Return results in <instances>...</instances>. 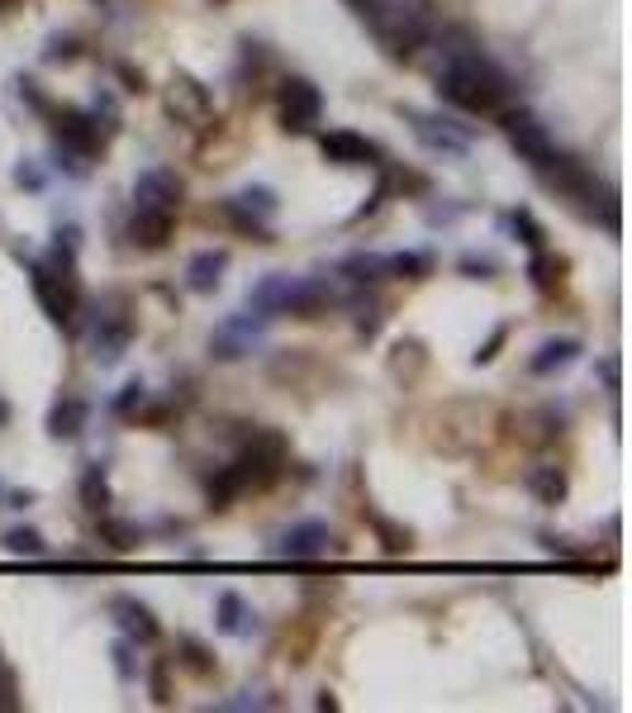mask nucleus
<instances>
[{
  "label": "nucleus",
  "mask_w": 632,
  "mask_h": 713,
  "mask_svg": "<svg viewBox=\"0 0 632 713\" xmlns=\"http://www.w3.org/2000/svg\"><path fill=\"white\" fill-rule=\"evenodd\" d=\"M428 43H438V91L452 100L456 110L471 114H499L509 105V77L490 63V53L481 48L462 29H433Z\"/></svg>",
  "instance_id": "obj_1"
},
{
  "label": "nucleus",
  "mask_w": 632,
  "mask_h": 713,
  "mask_svg": "<svg viewBox=\"0 0 632 713\" xmlns=\"http://www.w3.org/2000/svg\"><path fill=\"white\" fill-rule=\"evenodd\" d=\"M391 57H414L433 34V0H348Z\"/></svg>",
  "instance_id": "obj_2"
},
{
  "label": "nucleus",
  "mask_w": 632,
  "mask_h": 713,
  "mask_svg": "<svg viewBox=\"0 0 632 713\" xmlns=\"http://www.w3.org/2000/svg\"><path fill=\"white\" fill-rule=\"evenodd\" d=\"M281 456H285V442H281L276 433H252L248 448H242V452L234 456V462H228V466L219 471V480L210 485L214 509H224L234 495H242V490H252V485L271 480V476L281 471Z\"/></svg>",
  "instance_id": "obj_3"
},
{
  "label": "nucleus",
  "mask_w": 632,
  "mask_h": 713,
  "mask_svg": "<svg viewBox=\"0 0 632 713\" xmlns=\"http://www.w3.org/2000/svg\"><path fill=\"white\" fill-rule=\"evenodd\" d=\"M34 295L53 324H71V314L81 309V285H77L71 257L53 252L48 262H34Z\"/></svg>",
  "instance_id": "obj_4"
},
{
  "label": "nucleus",
  "mask_w": 632,
  "mask_h": 713,
  "mask_svg": "<svg viewBox=\"0 0 632 713\" xmlns=\"http://www.w3.org/2000/svg\"><path fill=\"white\" fill-rule=\"evenodd\" d=\"M128 338H134V319H128L124 299H100L91 314V328H86V348L100 366H114L128 352Z\"/></svg>",
  "instance_id": "obj_5"
},
{
  "label": "nucleus",
  "mask_w": 632,
  "mask_h": 713,
  "mask_svg": "<svg viewBox=\"0 0 632 713\" xmlns=\"http://www.w3.org/2000/svg\"><path fill=\"white\" fill-rule=\"evenodd\" d=\"M499 128H505V138L519 148L523 162H533L538 171H548L556 157H562L552 134H548V124H542L533 110H499Z\"/></svg>",
  "instance_id": "obj_6"
},
{
  "label": "nucleus",
  "mask_w": 632,
  "mask_h": 713,
  "mask_svg": "<svg viewBox=\"0 0 632 713\" xmlns=\"http://www.w3.org/2000/svg\"><path fill=\"white\" fill-rule=\"evenodd\" d=\"M319 114H324L319 86L305 81V77L281 81V91H276V120H281V128H291V134H305V128L319 124Z\"/></svg>",
  "instance_id": "obj_7"
},
{
  "label": "nucleus",
  "mask_w": 632,
  "mask_h": 713,
  "mask_svg": "<svg viewBox=\"0 0 632 713\" xmlns=\"http://www.w3.org/2000/svg\"><path fill=\"white\" fill-rule=\"evenodd\" d=\"M167 114L177 124H185V128H205L214 120V100H210V91L195 77L177 71V77L167 81Z\"/></svg>",
  "instance_id": "obj_8"
},
{
  "label": "nucleus",
  "mask_w": 632,
  "mask_h": 713,
  "mask_svg": "<svg viewBox=\"0 0 632 713\" xmlns=\"http://www.w3.org/2000/svg\"><path fill=\"white\" fill-rule=\"evenodd\" d=\"M134 210L177 219V214H181V177H177V171H162V167L143 171V177L134 181Z\"/></svg>",
  "instance_id": "obj_9"
},
{
  "label": "nucleus",
  "mask_w": 632,
  "mask_h": 713,
  "mask_svg": "<svg viewBox=\"0 0 632 713\" xmlns=\"http://www.w3.org/2000/svg\"><path fill=\"white\" fill-rule=\"evenodd\" d=\"M328 542H334V533H328V523L309 519V523H295L291 533H281L276 556H285V562H314V556H324V552H328Z\"/></svg>",
  "instance_id": "obj_10"
},
{
  "label": "nucleus",
  "mask_w": 632,
  "mask_h": 713,
  "mask_svg": "<svg viewBox=\"0 0 632 713\" xmlns=\"http://www.w3.org/2000/svg\"><path fill=\"white\" fill-rule=\"evenodd\" d=\"M414 134H419L428 148L442 152H466L471 148V128L456 120H428V114H414Z\"/></svg>",
  "instance_id": "obj_11"
},
{
  "label": "nucleus",
  "mask_w": 632,
  "mask_h": 713,
  "mask_svg": "<svg viewBox=\"0 0 632 713\" xmlns=\"http://www.w3.org/2000/svg\"><path fill=\"white\" fill-rule=\"evenodd\" d=\"M324 157L338 167H371L376 162V148L362 138V134H348V128H334V134H324Z\"/></svg>",
  "instance_id": "obj_12"
},
{
  "label": "nucleus",
  "mask_w": 632,
  "mask_h": 713,
  "mask_svg": "<svg viewBox=\"0 0 632 713\" xmlns=\"http://www.w3.org/2000/svg\"><path fill=\"white\" fill-rule=\"evenodd\" d=\"M53 134H57V143H63V148L81 152V157H91V152L100 148V128L86 120V114H57Z\"/></svg>",
  "instance_id": "obj_13"
},
{
  "label": "nucleus",
  "mask_w": 632,
  "mask_h": 713,
  "mask_svg": "<svg viewBox=\"0 0 632 713\" xmlns=\"http://www.w3.org/2000/svg\"><path fill=\"white\" fill-rule=\"evenodd\" d=\"M224 267H228V252H195L191 257V267H185V285H191L195 295H210V291H219V281H224Z\"/></svg>",
  "instance_id": "obj_14"
},
{
  "label": "nucleus",
  "mask_w": 632,
  "mask_h": 713,
  "mask_svg": "<svg viewBox=\"0 0 632 713\" xmlns=\"http://www.w3.org/2000/svg\"><path fill=\"white\" fill-rule=\"evenodd\" d=\"M114 619H120L124 637H134V642H153V637H157V619H153V609H148V604H138V599H114Z\"/></svg>",
  "instance_id": "obj_15"
},
{
  "label": "nucleus",
  "mask_w": 632,
  "mask_h": 713,
  "mask_svg": "<svg viewBox=\"0 0 632 713\" xmlns=\"http://www.w3.org/2000/svg\"><path fill=\"white\" fill-rule=\"evenodd\" d=\"M171 224H177V219H167V214H143V210H134V224H128V238H134L143 252H157V248H167Z\"/></svg>",
  "instance_id": "obj_16"
},
{
  "label": "nucleus",
  "mask_w": 632,
  "mask_h": 713,
  "mask_svg": "<svg viewBox=\"0 0 632 713\" xmlns=\"http://www.w3.org/2000/svg\"><path fill=\"white\" fill-rule=\"evenodd\" d=\"M271 210H276V200H271V191H262V185L228 200V214H238L242 228H252V214H257V219H271Z\"/></svg>",
  "instance_id": "obj_17"
},
{
  "label": "nucleus",
  "mask_w": 632,
  "mask_h": 713,
  "mask_svg": "<svg viewBox=\"0 0 632 713\" xmlns=\"http://www.w3.org/2000/svg\"><path fill=\"white\" fill-rule=\"evenodd\" d=\"M576 352H580V342H571V338L542 342L538 356H533V371H538V376H552V371H562V366L576 362Z\"/></svg>",
  "instance_id": "obj_18"
},
{
  "label": "nucleus",
  "mask_w": 632,
  "mask_h": 713,
  "mask_svg": "<svg viewBox=\"0 0 632 713\" xmlns=\"http://www.w3.org/2000/svg\"><path fill=\"white\" fill-rule=\"evenodd\" d=\"M86 428V405L81 399H63L53 414H48V433L53 438H77Z\"/></svg>",
  "instance_id": "obj_19"
},
{
  "label": "nucleus",
  "mask_w": 632,
  "mask_h": 713,
  "mask_svg": "<svg viewBox=\"0 0 632 713\" xmlns=\"http://www.w3.org/2000/svg\"><path fill=\"white\" fill-rule=\"evenodd\" d=\"M219 627L228 637H242V633H252V609L242 604L238 595H219Z\"/></svg>",
  "instance_id": "obj_20"
},
{
  "label": "nucleus",
  "mask_w": 632,
  "mask_h": 713,
  "mask_svg": "<svg viewBox=\"0 0 632 713\" xmlns=\"http://www.w3.org/2000/svg\"><path fill=\"white\" fill-rule=\"evenodd\" d=\"M528 490H533L542 505H562L566 495V476L556 466H533V476H528Z\"/></svg>",
  "instance_id": "obj_21"
},
{
  "label": "nucleus",
  "mask_w": 632,
  "mask_h": 713,
  "mask_svg": "<svg viewBox=\"0 0 632 713\" xmlns=\"http://www.w3.org/2000/svg\"><path fill=\"white\" fill-rule=\"evenodd\" d=\"M81 499H86V509L91 513H105V505H110V485H105V471L100 466H91L81 476Z\"/></svg>",
  "instance_id": "obj_22"
},
{
  "label": "nucleus",
  "mask_w": 632,
  "mask_h": 713,
  "mask_svg": "<svg viewBox=\"0 0 632 713\" xmlns=\"http://www.w3.org/2000/svg\"><path fill=\"white\" fill-rule=\"evenodd\" d=\"M5 552H14V556H43V552H48V542H43L34 528H10V533H5Z\"/></svg>",
  "instance_id": "obj_23"
},
{
  "label": "nucleus",
  "mask_w": 632,
  "mask_h": 713,
  "mask_svg": "<svg viewBox=\"0 0 632 713\" xmlns=\"http://www.w3.org/2000/svg\"><path fill=\"white\" fill-rule=\"evenodd\" d=\"M100 519H105V513H100ZM100 533H105L110 547H120V552H128V547L138 542V528H134V523H114V519H105V523H100Z\"/></svg>",
  "instance_id": "obj_24"
},
{
  "label": "nucleus",
  "mask_w": 632,
  "mask_h": 713,
  "mask_svg": "<svg viewBox=\"0 0 632 713\" xmlns=\"http://www.w3.org/2000/svg\"><path fill=\"white\" fill-rule=\"evenodd\" d=\"M428 267H433V262H428L424 252H399V257H391V262H385V271H399V276H424Z\"/></svg>",
  "instance_id": "obj_25"
},
{
  "label": "nucleus",
  "mask_w": 632,
  "mask_h": 713,
  "mask_svg": "<svg viewBox=\"0 0 632 713\" xmlns=\"http://www.w3.org/2000/svg\"><path fill=\"white\" fill-rule=\"evenodd\" d=\"M533 276L542 291H552V285H562V262H552V257H538L533 262Z\"/></svg>",
  "instance_id": "obj_26"
},
{
  "label": "nucleus",
  "mask_w": 632,
  "mask_h": 713,
  "mask_svg": "<svg viewBox=\"0 0 632 713\" xmlns=\"http://www.w3.org/2000/svg\"><path fill=\"white\" fill-rule=\"evenodd\" d=\"M5 709H20V699H14V680H10V670L0 666V713Z\"/></svg>",
  "instance_id": "obj_27"
},
{
  "label": "nucleus",
  "mask_w": 632,
  "mask_h": 713,
  "mask_svg": "<svg viewBox=\"0 0 632 713\" xmlns=\"http://www.w3.org/2000/svg\"><path fill=\"white\" fill-rule=\"evenodd\" d=\"M134 405H143V385H128V391L120 395V409H124V414L134 409Z\"/></svg>",
  "instance_id": "obj_28"
},
{
  "label": "nucleus",
  "mask_w": 632,
  "mask_h": 713,
  "mask_svg": "<svg viewBox=\"0 0 632 713\" xmlns=\"http://www.w3.org/2000/svg\"><path fill=\"white\" fill-rule=\"evenodd\" d=\"M10 423V405H5V399H0V428H5Z\"/></svg>",
  "instance_id": "obj_29"
}]
</instances>
